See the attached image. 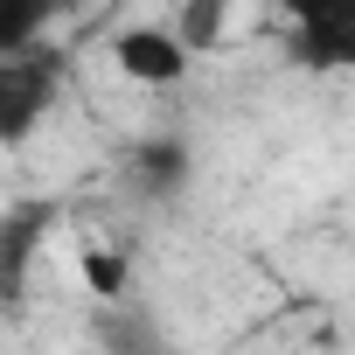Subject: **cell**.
Wrapping results in <instances>:
<instances>
[{"mask_svg":"<svg viewBox=\"0 0 355 355\" xmlns=\"http://www.w3.org/2000/svg\"><path fill=\"white\" fill-rule=\"evenodd\" d=\"M56 98H63V56L56 49L0 56V146L35 139V125L56 112Z\"/></svg>","mask_w":355,"mask_h":355,"instance_id":"6da1fadb","label":"cell"},{"mask_svg":"<svg viewBox=\"0 0 355 355\" xmlns=\"http://www.w3.org/2000/svg\"><path fill=\"white\" fill-rule=\"evenodd\" d=\"M286 56L313 77L355 70V0H286Z\"/></svg>","mask_w":355,"mask_h":355,"instance_id":"7a4b0ae2","label":"cell"},{"mask_svg":"<svg viewBox=\"0 0 355 355\" xmlns=\"http://www.w3.org/2000/svg\"><path fill=\"white\" fill-rule=\"evenodd\" d=\"M49 230H56V202L49 196H21V202L0 209V313H21Z\"/></svg>","mask_w":355,"mask_h":355,"instance_id":"3957f363","label":"cell"},{"mask_svg":"<svg viewBox=\"0 0 355 355\" xmlns=\"http://www.w3.org/2000/svg\"><path fill=\"white\" fill-rule=\"evenodd\" d=\"M189 42L174 35V28H153V21H132V28H119L112 35V63L132 77V84H146V91H167V84H182L189 77Z\"/></svg>","mask_w":355,"mask_h":355,"instance_id":"277c9868","label":"cell"},{"mask_svg":"<svg viewBox=\"0 0 355 355\" xmlns=\"http://www.w3.org/2000/svg\"><path fill=\"white\" fill-rule=\"evenodd\" d=\"M125 182H132V196H146V202L182 196V182H189V146H182V139H167V132L139 139V146L125 153Z\"/></svg>","mask_w":355,"mask_h":355,"instance_id":"5b68a950","label":"cell"},{"mask_svg":"<svg viewBox=\"0 0 355 355\" xmlns=\"http://www.w3.org/2000/svg\"><path fill=\"white\" fill-rule=\"evenodd\" d=\"M56 15H63V0H0V56L42 49V35H49Z\"/></svg>","mask_w":355,"mask_h":355,"instance_id":"8992f818","label":"cell"},{"mask_svg":"<svg viewBox=\"0 0 355 355\" xmlns=\"http://www.w3.org/2000/svg\"><path fill=\"white\" fill-rule=\"evenodd\" d=\"M77 279L91 286V300H98V306H119V300L132 293V272H125V258H119L112 244H84V258H77Z\"/></svg>","mask_w":355,"mask_h":355,"instance_id":"52a82bcc","label":"cell"},{"mask_svg":"<svg viewBox=\"0 0 355 355\" xmlns=\"http://www.w3.org/2000/svg\"><path fill=\"white\" fill-rule=\"evenodd\" d=\"M189 49H223L230 35V0H182V21H174Z\"/></svg>","mask_w":355,"mask_h":355,"instance_id":"ba28073f","label":"cell"},{"mask_svg":"<svg viewBox=\"0 0 355 355\" xmlns=\"http://www.w3.org/2000/svg\"><path fill=\"white\" fill-rule=\"evenodd\" d=\"M98 341H105V355H167V348H160V334H153L146 320L119 313V306H105V313H98Z\"/></svg>","mask_w":355,"mask_h":355,"instance_id":"9c48e42d","label":"cell"}]
</instances>
